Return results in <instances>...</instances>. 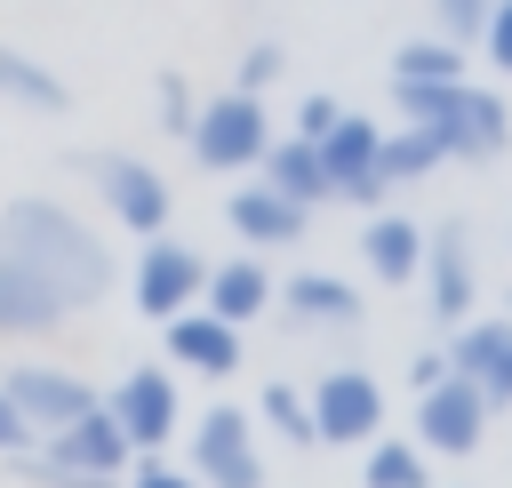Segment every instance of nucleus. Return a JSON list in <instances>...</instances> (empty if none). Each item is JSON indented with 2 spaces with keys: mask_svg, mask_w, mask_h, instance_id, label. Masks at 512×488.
<instances>
[{
  "mask_svg": "<svg viewBox=\"0 0 512 488\" xmlns=\"http://www.w3.org/2000/svg\"><path fill=\"white\" fill-rule=\"evenodd\" d=\"M0 240H8L24 264H40V272L72 296V312H88L96 296H112V248H104V232H96L72 200H56V192H16V200L0 208Z\"/></svg>",
  "mask_w": 512,
  "mask_h": 488,
  "instance_id": "f257e3e1",
  "label": "nucleus"
},
{
  "mask_svg": "<svg viewBox=\"0 0 512 488\" xmlns=\"http://www.w3.org/2000/svg\"><path fill=\"white\" fill-rule=\"evenodd\" d=\"M400 120L432 128L448 160H496L512 144V104L504 88H480V80H400L392 88Z\"/></svg>",
  "mask_w": 512,
  "mask_h": 488,
  "instance_id": "f03ea898",
  "label": "nucleus"
},
{
  "mask_svg": "<svg viewBox=\"0 0 512 488\" xmlns=\"http://www.w3.org/2000/svg\"><path fill=\"white\" fill-rule=\"evenodd\" d=\"M272 136H280V128H272V104H264L256 88H216V96H200V112H192V128H184V152H192V168H208V176H248Z\"/></svg>",
  "mask_w": 512,
  "mask_h": 488,
  "instance_id": "7ed1b4c3",
  "label": "nucleus"
},
{
  "mask_svg": "<svg viewBox=\"0 0 512 488\" xmlns=\"http://www.w3.org/2000/svg\"><path fill=\"white\" fill-rule=\"evenodd\" d=\"M72 168L96 184V200H104V216H112L120 232H136V240L168 232V216H176V184H168L152 160H136V152H80Z\"/></svg>",
  "mask_w": 512,
  "mask_h": 488,
  "instance_id": "20e7f679",
  "label": "nucleus"
},
{
  "mask_svg": "<svg viewBox=\"0 0 512 488\" xmlns=\"http://www.w3.org/2000/svg\"><path fill=\"white\" fill-rule=\"evenodd\" d=\"M184 464H192V480L200 488H264V448H256V408H232V400H216V408H200V416H184Z\"/></svg>",
  "mask_w": 512,
  "mask_h": 488,
  "instance_id": "39448f33",
  "label": "nucleus"
},
{
  "mask_svg": "<svg viewBox=\"0 0 512 488\" xmlns=\"http://www.w3.org/2000/svg\"><path fill=\"white\" fill-rule=\"evenodd\" d=\"M200 288H208V256H200L192 240H176V232L136 240V264H128V304H136L144 320H176V312H192V304H200Z\"/></svg>",
  "mask_w": 512,
  "mask_h": 488,
  "instance_id": "423d86ee",
  "label": "nucleus"
},
{
  "mask_svg": "<svg viewBox=\"0 0 512 488\" xmlns=\"http://www.w3.org/2000/svg\"><path fill=\"white\" fill-rule=\"evenodd\" d=\"M304 400H312V432H320V448H368L376 432H384V384L352 360V368H320L312 384H304Z\"/></svg>",
  "mask_w": 512,
  "mask_h": 488,
  "instance_id": "0eeeda50",
  "label": "nucleus"
},
{
  "mask_svg": "<svg viewBox=\"0 0 512 488\" xmlns=\"http://www.w3.org/2000/svg\"><path fill=\"white\" fill-rule=\"evenodd\" d=\"M104 408H112V424L128 432L136 456H160V448L184 432V392H176V368H160V360H136V368L104 392Z\"/></svg>",
  "mask_w": 512,
  "mask_h": 488,
  "instance_id": "6e6552de",
  "label": "nucleus"
},
{
  "mask_svg": "<svg viewBox=\"0 0 512 488\" xmlns=\"http://www.w3.org/2000/svg\"><path fill=\"white\" fill-rule=\"evenodd\" d=\"M416 296L432 304L440 328H456V320L480 312V256H472V232H464V224H424V272H416Z\"/></svg>",
  "mask_w": 512,
  "mask_h": 488,
  "instance_id": "1a4fd4ad",
  "label": "nucleus"
},
{
  "mask_svg": "<svg viewBox=\"0 0 512 488\" xmlns=\"http://www.w3.org/2000/svg\"><path fill=\"white\" fill-rule=\"evenodd\" d=\"M320 168H328V192L336 200H352V208H384V128L368 120V112H352L344 104V120L320 136Z\"/></svg>",
  "mask_w": 512,
  "mask_h": 488,
  "instance_id": "9d476101",
  "label": "nucleus"
},
{
  "mask_svg": "<svg viewBox=\"0 0 512 488\" xmlns=\"http://www.w3.org/2000/svg\"><path fill=\"white\" fill-rule=\"evenodd\" d=\"M0 392L16 400V416L48 440L56 424H72V416H88L104 392L80 376V368H64V360H16V368H0Z\"/></svg>",
  "mask_w": 512,
  "mask_h": 488,
  "instance_id": "9b49d317",
  "label": "nucleus"
},
{
  "mask_svg": "<svg viewBox=\"0 0 512 488\" xmlns=\"http://www.w3.org/2000/svg\"><path fill=\"white\" fill-rule=\"evenodd\" d=\"M488 416H496V408H488V400L448 368L440 384H424V392H416V432H408V440H416L424 456H480Z\"/></svg>",
  "mask_w": 512,
  "mask_h": 488,
  "instance_id": "f8f14e48",
  "label": "nucleus"
},
{
  "mask_svg": "<svg viewBox=\"0 0 512 488\" xmlns=\"http://www.w3.org/2000/svg\"><path fill=\"white\" fill-rule=\"evenodd\" d=\"M64 320H80L72 312V296L40 272V264H24L8 240H0V344H32V336H56Z\"/></svg>",
  "mask_w": 512,
  "mask_h": 488,
  "instance_id": "ddd939ff",
  "label": "nucleus"
},
{
  "mask_svg": "<svg viewBox=\"0 0 512 488\" xmlns=\"http://www.w3.org/2000/svg\"><path fill=\"white\" fill-rule=\"evenodd\" d=\"M448 368L488 400V408H512V312H472L448 328Z\"/></svg>",
  "mask_w": 512,
  "mask_h": 488,
  "instance_id": "4468645a",
  "label": "nucleus"
},
{
  "mask_svg": "<svg viewBox=\"0 0 512 488\" xmlns=\"http://www.w3.org/2000/svg\"><path fill=\"white\" fill-rule=\"evenodd\" d=\"M40 456H48V464H64V472H80V480H104V488H120V472L136 464V448H128V432L112 424V408H104V400H96L88 416L56 424V432L40 440Z\"/></svg>",
  "mask_w": 512,
  "mask_h": 488,
  "instance_id": "2eb2a0df",
  "label": "nucleus"
},
{
  "mask_svg": "<svg viewBox=\"0 0 512 488\" xmlns=\"http://www.w3.org/2000/svg\"><path fill=\"white\" fill-rule=\"evenodd\" d=\"M272 312H280L288 328H304V336H344V328L368 320V304L352 296L344 272H288V280L272 288Z\"/></svg>",
  "mask_w": 512,
  "mask_h": 488,
  "instance_id": "dca6fc26",
  "label": "nucleus"
},
{
  "mask_svg": "<svg viewBox=\"0 0 512 488\" xmlns=\"http://www.w3.org/2000/svg\"><path fill=\"white\" fill-rule=\"evenodd\" d=\"M240 336H248V328H232V320H216L208 304H192V312L160 320V360H168V368H184V376L224 384V376L240 368Z\"/></svg>",
  "mask_w": 512,
  "mask_h": 488,
  "instance_id": "f3484780",
  "label": "nucleus"
},
{
  "mask_svg": "<svg viewBox=\"0 0 512 488\" xmlns=\"http://www.w3.org/2000/svg\"><path fill=\"white\" fill-rule=\"evenodd\" d=\"M224 224L240 232V248H256V256H272V248H288V240H304V224H312V208H296L288 192H272L264 176H240L232 192H224Z\"/></svg>",
  "mask_w": 512,
  "mask_h": 488,
  "instance_id": "a211bd4d",
  "label": "nucleus"
},
{
  "mask_svg": "<svg viewBox=\"0 0 512 488\" xmlns=\"http://www.w3.org/2000/svg\"><path fill=\"white\" fill-rule=\"evenodd\" d=\"M272 288H280V272H272L256 248H240V256L208 264V288H200V304H208L216 320H232V328H256V320L272 312Z\"/></svg>",
  "mask_w": 512,
  "mask_h": 488,
  "instance_id": "6ab92c4d",
  "label": "nucleus"
},
{
  "mask_svg": "<svg viewBox=\"0 0 512 488\" xmlns=\"http://www.w3.org/2000/svg\"><path fill=\"white\" fill-rule=\"evenodd\" d=\"M360 264H368V280H384V288H416V272H424V224L400 216V208H368V224H360Z\"/></svg>",
  "mask_w": 512,
  "mask_h": 488,
  "instance_id": "aec40b11",
  "label": "nucleus"
},
{
  "mask_svg": "<svg viewBox=\"0 0 512 488\" xmlns=\"http://www.w3.org/2000/svg\"><path fill=\"white\" fill-rule=\"evenodd\" d=\"M248 176H264V184H272V192H288L296 208H328V200H336L312 136H272V144H264V160H256Z\"/></svg>",
  "mask_w": 512,
  "mask_h": 488,
  "instance_id": "412c9836",
  "label": "nucleus"
},
{
  "mask_svg": "<svg viewBox=\"0 0 512 488\" xmlns=\"http://www.w3.org/2000/svg\"><path fill=\"white\" fill-rule=\"evenodd\" d=\"M0 104H16V112H72V88H64L56 64H40L16 40H0Z\"/></svg>",
  "mask_w": 512,
  "mask_h": 488,
  "instance_id": "4be33fe9",
  "label": "nucleus"
},
{
  "mask_svg": "<svg viewBox=\"0 0 512 488\" xmlns=\"http://www.w3.org/2000/svg\"><path fill=\"white\" fill-rule=\"evenodd\" d=\"M360 488H432V456L400 432H376L360 448Z\"/></svg>",
  "mask_w": 512,
  "mask_h": 488,
  "instance_id": "5701e85b",
  "label": "nucleus"
},
{
  "mask_svg": "<svg viewBox=\"0 0 512 488\" xmlns=\"http://www.w3.org/2000/svg\"><path fill=\"white\" fill-rule=\"evenodd\" d=\"M400 80H472V64H464L456 40L424 32V40H400V48H392V88H400Z\"/></svg>",
  "mask_w": 512,
  "mask_h": 488,
  "instance_id": "b1692460",
  "label": "nucleus"
},
{
  "mask_svg": "<svg viewBox=\"0 0 512 488\" xmlns=\"http://www.w3.org/2000/svg\"><path fill=\"white\" fill-rule=\"evenodd\" d=\"M256 424H272L288 448H320V432H312V400H304V384H288V376H272V384L256 392Z\"/></svg>",
  "mask_w": 512,
  "mask_h": 488,
  "instance_id": "393cba45",
  "label": "nucleus"
},
{
  "mask_svg": "<svg viewBox=\"0 0 512 488\" xmlns=\"http://www.w3.org/2000/svg\"><path fill=\"white\" fill-rule=\"evenodd\" d=\"M440 160H448V152H440L432 128H416V120L384 128V184H416V176H432Z\"/></svg>",
  "mask_w": 512,
  "mask_h": 488,
  "instance_id": "a878e982",
  "label": "nucleus"
},
{
  "mask_svg": "<svg viewBox=\"0 0 512 488\" xmlns=\"http://www.w3.org/2000/svg\"><path fill=\"white\" fill-rule=\"evenodd\" d=\"M280 72H288V48H280V40H248L240 64H232V88H256V96H264Z\"/></svg>",
  "mask_w": 512,
  "mask_h": 488,
  "instance_id": "bb28decb",
  "label": "nucleus"
},
{
  "mask_svg": "<svg viewBox=\"0 0 512 488\" xmlns=\"http://www.w3.org/2000/svg\"><path fill=\"white\" fill-rule=\"evenodd\" d=\"M152 112H160V128H168V136H184V128H192V112H200L192 80H184V72H160V80H152Z\"/></svg>",
  "mask_w": 512,
  "mask_h": 488,
  "instance_id": "cd10ccee",
  "label": "nucleus"
},
{
  "mask_svg": "<svg viewBox=\"0 0 512 488\" xmlns=\"http://www.w3.org/2000/svg\"><path fill=\"white\" fill-rule=\"evenodd\" d=\"M488 8H496V0H432V32L456 40V48H472L480 24H488Z\"/></svg>",
  "mask_w": 512,
  "mask_h": 488,
  "instance_id": "c85d7f7f",
  "label": "nucleus"
},
{
  "mask_svg": "<svg viewBox=\"0 0 512 488\" xmlns=\"http://www.w3.org/2000/svg\"><path fill=\"white\" fill-rule=\"evenodd\" d=\"M336 120H344V96L312 88V96H296V120H288V136H312V144H320V136L336 128Z\"/></svg>",
  "mask_w": 512,
  "mask_h": 488,
  "instance_id": "c756f323",
  "label": "nucleus"
},
{
  "mask_svg": "<svg viewBox=\"0 0 512 488\" xmlns=\"http://www.w3.org/2000/svg\"><path fill=\"white\" fill-rule=\"evenodd\" d=\"M480 56H488V72H504L512 80V0H496L488 8V24H480V40H472Z\"/></svg>",
  "mask_w": 512,
  "mask_h": 488,
  "instance_id": "7c9ffc66",
  "label": "nucleus"
},
{
  "mask_svg": "<svg viewBox=\"0 0 512 488\" xmlns=\"http://www.w3.org/2000/svg\"><path fill=\"white\" fill-rule=\"evenodd\" d=\"M120 488H200V480H192V464H168V456H136V464L120 472Z\"/></svg>",
  "mask_w": 512,
  "mask_h": 488,
  "instance_id": "2f4dec72",
  "label": "nucleus"
},
{
  "mask_svg": "<svg viewBox=\"0 0 512 488\" xmlns=\"http://www.w3.org/2000/svg\"><path fill=\"white\" fill-rule=\"evenodd\" d=\"M32 440H40V432H32V424H24V416H16V400H8V392H0V464H8V456H24V448H32Z\"/></svg>",
  "mask_w": 512,
  "mask_h": 488,
  "instance_id": "473e14b6",
  "label": "nucleus"
},
{
  "mask_svg": "<svg viewBox=\"0 0 512 488\" xmlns=\"http://www.w3.org/2000/svg\"><path fill=\"white\" fill-rule=\"evenodd\" d=\"M440 376H448V352H440V344L408 360V392H424V384H440Z\"/></svg>",
  "mask_w": 512,
  "mask_h": 488,
  "instance_id": "72a5a7b5",
  "label": "nucleus"
}]
</instances>
